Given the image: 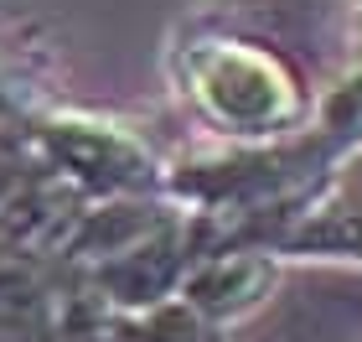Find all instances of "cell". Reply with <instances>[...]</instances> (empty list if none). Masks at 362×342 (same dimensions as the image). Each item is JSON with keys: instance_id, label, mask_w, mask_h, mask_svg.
Instances as JSON below:
<instances>
[{"instance_id": "obj_1", "label": "cell", "mask_w": 362, "mask_h": 342, "mask_svg": "<svg viewBox=\"0 0 362 342\" xmlns=\"http://www.w3.org/2000/svg\"><path fill=\"white\" fill-rule=\"evenodd\" d=\"M166 84L212 145H264L290 135L310 120L321 93L290 47L202 11H187L171 31Z\"/></svg>"}, {"instance_id": "obj_2", "label": "cell", "mask_w": 362, "mask_h": 342, "mask_svg": "<svg viewBox=\"0 0 362 342\" xmlns=\"http://www.w3.org/2000/svg\"><path fill=\"white\" fill-rule=\"evenodd\" d=\"M31 151L37 166L83 207L166 192L171 171V145L151 125L62 99H52L31 120Z\"/></svg>"}, {"instance_id": "obj_3", "label": "cell", "mask_w": 362, "mask_h": 342, "mask_svg": "<svg viewBox=\"0 0 362 342\" xmlns=\"http://www.w3.org/2000/svg\"><path fill=\"white\" fill-rule=\"evenodd\" d=\"M109 306L57 244L0 228V342H104Z\"/></svg>"}, {"instance_id": "obj_4", "label": "cell", "mask_w": 362, "mask_h": 342, "mask_svg": "<svg viewBox=\"0 0 362 342\" xmlns=\"http://www.w3.org/2000/svg\"><path fill=\"white\" fill-rule=\"evenodd\" d=\"M285 259L259 249V244H212V249L187 270L176 296L197 306L218 332H233L238 321H249L259 306H269Z\"/></svg>"}, {"instance_id": "obj_5", "label": "cell", "mask_w": 362, "mask_h": 342, "mask_svg": "<svg viewBox=\"0 0 362 342\" xmlns=\"http://www.w3.org/2000/svg\"><path fill=\"white\" fill-rule=\"evenodd\" d=\"M187 11L264 31L279 47H290L305 68L310 52H321L332 37L352 42V0H187Z\"/></svg>"}, {"instance_id": "obj_6", "label": "cell", "mask_w": 362, "mask_h": 342, "mask_svg": "<svg viewBox=\"0 0 362 342\" xmlns=\"http://www.w3.org/2000/svg\"><path fill=\"white\" fill-rule=\"evenodd\" d=\"M269 254L290 259H321V265H362V182L347 171L321 192L316 203L269 244Z\"/></svg>"}, {"instance_id": "obj_7", "label": "cell", "mask_w": 362, "mask_h": 342, "mask_svg": "<svg viewBox=\"0 0 362 342\" xmlns=\"http://www.w3.org/2000/svg\"><path fill=\"white\" fill-rule=\"evenodd\" d=\"M223 337L228 332H218L181 296L140 306V312H109L104 317V342H223Z\"/></svg>"}, {"instance_id": "obj_8", "label": "cell", "mask_w": 362, "mask_h": 342, "mask_svg": "<svg viewBox=\"0 0 362 342\" xmlns=\"http://www.w3.org/2000/svg\"><path fill=\"white\" fill-rule=\"evenodd\" d=\"M362 52V0H352V42H347V57Z\"/></svg>"}, {"instance_id": "obj_9", "label": "cell", "mask_w": 362, "mask_h": 342, "mask_svg": "<svg viewBox=\"0 0 362 342\" xmlns=\"http://www.w3.org/2000/svg\"><path fill=\"white\" fill-rule=\"evenodd\" d=\"M347 176H352V182H362V151H357V156L347 161Z\"/></svg>"}]
</instances>
